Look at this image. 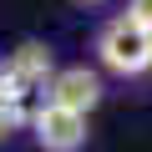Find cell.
<instances>
[{"label":"cell","instance_id":"obj_1","mask_svg":"<svg viewBox=\"0 0 152 152\" xmlns=\"http://www.w3.org/2000/svg\"><path fill=\"white\" fill-rule=\"evenodd\" d=\"M96 61L112 76H147L152 71V31H142L137 20L117 15L112 26H102L96 36Z\"/></svg>","mask_w":152,"mask_h":152},{"label":"cell","instance_id":"obj_2","mask_svg":"<svg viewBox=\"0 0 152 152\" xmlns=\"http://www.w3.org/2000/svg\"><path fill=\"white\" fill-rule=\"evenodd\" d=\"M31 137L41 152H81L86 147V112H71L61 102H41L31 117Z\"/></svg>","mask_w":152,"mask_h":152},{"label":"cell","instance_id":"obj_3","mask_svg":"<svg viewBox=\"0 0 152 152\" xmlns=\"http://www.w3.org/2000/svg\"><path fill=\"white\" fill-rule=\"evenodd\" d=\"M51 71H56V61H51V46H41V41H20L10 56H5V66H0V86H10V91H36V86H46L51 81Z\"/></svg>","mask_w":152,"mask_h":152},{"label":"cell","instance_id":"obj_4","mask_svg":"<svg viewBox=\"0 0 152 152\" xmlns=\"http://www.w3.org/2000/svg\"><path fill=\"white\" fill-rule=\"evenodd\" d=\"M46 102H61L71 112H91L102 102V76L86 71V66H61V71H51V81H46Z\"/></svg>","mask_w":152,"mask_h":152},{"label":"cell","instance_id":"obj_5","mask_svg":"<svg viewBox=\"0 0 152 152\" xmlns=\"http://www.w3.org/2000/svg\"><path fill=\"white\" fill-rule=\"evenodd\" d=\"M26 127V96L10 91V86H0V137H10Z\"/></svg>","mask_w":152,"mask_h":152},{"label":"cell","instance_id":"obj_6","mask_svg":"<svg viewBox=\"0 0 152 152\" xmlns=\"http://www.w3.org/2000/svg\"><path fill=\"white\" fill-rule=\"evenodd\" d=\"M127 20H137L142 31H152V0H127V10H122Z\"/></svg>","mask_w":152,"mask_h":152},{"label":"cell","instance_id":"obj_7","mask_svg":"<svg viewBox=\"0 0 152 152\" xmlns=\"http://www.w3.org/2000/svg\"><path fill=\"white\" fill-rule=\"evenodd\" d=\"M76 5H107V0H76Z\"/></svg>","mask_w":152,"mask_h":152}]
</instances>
